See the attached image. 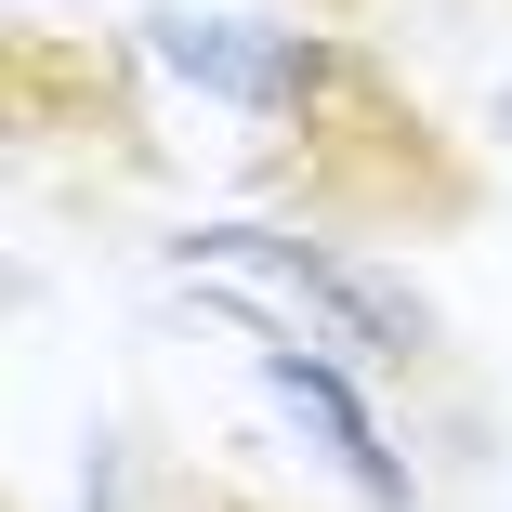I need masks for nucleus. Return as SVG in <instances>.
<instances>
[{
    "mask_svg": "<svg viewBox=\"0 0 512 512\" xmlns=\"http://www.w3.org/2000/svg\"><path fill=\"white\" fill-rule=\"evenodd\" d=\"M132 40H145V66H171L197 92V106L263 119V132H329V119L368 106V79L316 27H289V14H197V0H158Z\"/></svg>",
    "mask_w": 512,
    "mask_h": 512,
    "instance_id": "f03ea898",
    "label": "nucleus"
},
{
    "mask_svg": "<svg viewBox=\"0 0 512 512\" xmlns=\"http://www.w3.org/2000/svg\"><path fill=\"white\" fill-rule=\"evenodd\" d=\"M171 263H184V276H263L289 316H302V342H329V355H355V368H434V355H447L434 302L394 289L381 263H355V250L316 237V224H184Z\"/></svg>",
    "mask_w": 512,
    "mask_h": 512,
    "instance_id": "f257e3e1",
    "label": "nucleus"
},
{
    "mask_svg": "<svg viewBox=\"0 0 512 512\" xmlns=\"http://www.w3.org/2000/svg\"><path fill=\"white\" fill-rule=\"evenodd\" d=\"M211 302H224V316H250L237 289H211ZM250 368H263L276 421L302 434V460H316V473H342L368 512H421V473H407V447H394V421H381V394H368L355 355L302 342L289 316H250Z\"/></svg>",
    "mask_w": 512,
    "mask_h": 512,
    "instance_id": "7ed1b4c3",
    "label": "nucleus"
}]
</instances>
